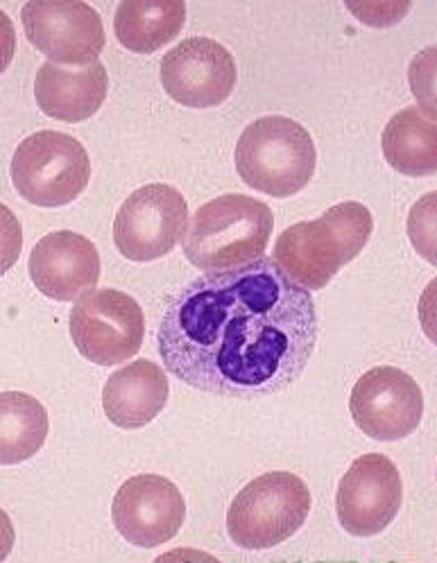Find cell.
I'll list each match as a JSON object with an SVG mask.
<instances>
[{
  "label": "cell",
  "mask_w": 437,
  "mask_h": 563,
  "mask_svg": "<svg viewBox=\"0 0 437 563\" xmlns=\"http://www.w3.org/2000/svg\"><path fill=\"white\" fill-rule=\"evenodd\" d=\"M320 321L310 290L272 258L197 276L168 303L156 331L166 369L229 398H263L302 378Z\"/></svg>",
  "instance_id": "cell-1"
},
{
  "label": "cell",
  "mask_w": 437,
  "mask_h": 563,
  "mask_svg": "<svg viewBox=\"0 0 437 563\" xmlns=\"http://www.w3.org/2000/svg\"><path fill=\"white\" fill-rule=\"evenodd\" d=\"M372 231L374 220L365 205L342 202L317 220L288 227L276 238L272 261L293 284L306 290H323L365 250Z\"/></svg>",
  "instance_id": "cell-2"
},
{
  "label": "cell",
  "mask_w": 437,
  "mask_h": 563,
  "mask_svg": "<svg viewBox=\"0 0 437 563\" xmlns=\"http://www.w3.org/2000/svg\"><path fill=\"white\" fill-rule=\"evenodd\" d=\"M274 231L265 202L250 195H220L195 211L182 238L184 256L205 272L245 267L263 258Z\"/></svg>",
  "instance_id": "cell-3"
},
{
  "label": "cell",
  "mask_w": 437,
  "mask_h": 563,
  "mask_svg": "<svg viewBox=\"0 0 437 563\" xmlns=\"http://www.w3.org/2000/svg\"><path fill=\"white\" fill-rule=\"evenodd\" d=\"M317 166L310 132L286 115H265L245 128L236 145V170L241 179L270 197L302 192Z\"/></svg>",
  "instance_id": "cell-4"
},
{
  "label": "cell",
  "mask_w": 437,
  "mask_h": 563,
  "mask_svg": "<svg viewBox=\"0 0 437 563\" xmlns=\"http://www.w3.org/2000/svg\"><path fill=\"white\" fill-rule=\"evenodd\" d=\"M313 507L306 482L288 471H270L252 479L227 511L229 539L243 550H267L288 541Z\"/></svg>",
  "instance_id": "cell-5"
},
{
  "label": "cell",
  "mask_w": 437,
  "mask_h": 563,
  "mask_svg": "<svg viewBox=\"0 0 437 563\" xmlns=\"http://www.w3.org/2000/svg\"><path fill=\"white\" fill-rule=\"evenodd\" d=\"M12 181L30 205L57 209L83 195L91 181V161L75 136L36 132L12 156Z\"/></svg>",
  "instance_id": "cell-6"
},
{
  "label": "cell",
  "mask_w": 437,
  "mask_h": 563,
  "mask_svg": "<svg viewBox=\"0 0 437 563\" xmlns=\"http://www.w3.org/2000/svg\"><path fill=\"white\" fill-rule=\"evenodd\" d=\"M68 324L75 349L100 367L128 362L145 338V317L136 299L111 288L91 290L75 301Z\"/></svg>",
  "instance_id": "cell-7"
},
{
  "label": "cell",
  "mask_w": 437,
  "mask_h": 563,
  "mask_svg": "<svg viewBox=\"0 0 437 563\" xmlns=\"http://www.w3.org/2000/svg\"><path fill=\"white\" fill-rule=\"evenodd\" d=\"M188 229V205L168 184L134 190L113 220V243L128 261L150 263L168 256Z\"/></svg>",
  "instance_id": "cell-8"
},
{
  "label": "cell",
  "mask_w": 437,
  "mask_h": 563,
  "mask_svg": "<svg viewBox=\"0 0 437 563\" xmlns=\"http://www.w3.org/2000/svg\"><path fill=\"white\" fill-rule=\"evenodd\" d=\"M21 21L28 42L57 66H91L107 44L100 14L83 0H30Z\"/></svg>",
  "instance_id": "cell-9"
},
{
  "label": "cell",
  "mask_w": 437,
  "mask_h": 563,
  "mask_svg": "<svg viewBox=\"0 0 437 563\" xmlns=\"http://www.w3.org/2000/svg\"><path fill=\"white\" fill-rule=\"evenodd\" d=\"M402 503V473L381 453L356 460L342 475L336 494L338 520L351 537L381 534L400 514Z\"/></svg>",
  "instance_id": "cell-10"
},
{
  "label": "cell",
  "mask_w": 437,
  "mask_h": 563,
  "mask_svg": "<svg viewBox=\"0 0 437 563\" xmlns=\"http://www.w3.org/2000/svg\"><path fill=\"white\" fill-rule=\"evenodd\" d=\"M353 423L376 441L413 434L424 417L419 383L396 367H374L356 380L349 398Z\"/></svg>",
  "instance_id": "cell-11"
},
{
  "label": "cell",
  "mask_w": 437,
  "mask_h": 563,
  "mask_svg": "<svg viewBox=\"0 0 437 563\" xmlns=\"http://www.w3.org/2000/svg\"><path fill=\"white\" fill-rule=\"evenodd\" d=\"M113 526L128 543L156 548L177 537L186 518L182 492L171 479L141 473L123 482L111 505Z\"/></svg>",
  "instance_id": "cell-12"
},
{
  "label": "cell",
  "mask_w": 437,
  "mask_h": 563,
  "mask_svg": "<svg viewBox=\"0 0 437 563\" xmlns=\"http://www.w3.org/2000/svg\"><path fill=\"white\" fill-rule=\"evenodd\" d=\"M166 93L190 109L222 104L236 87L238 70L231 53L207 36L184 38L162 59Z\"/></svg>",
  "instance_id": "cell-13"
},
{
  "label": "cell",
  "mask_w": 437,
  "mask_h": 563,
  "mask_svg": "<svg viewBox=\"0 0 437 563\" xmlns=\"http://www.w3.org/2000/svg\"><path fill=\"white\" fill-rule=\"evenodd\" d=\"M30 278L36 290L55 301H73L96 290L100 254L89 238L75 231H53L30 254Z\"/></svg>",
  "instance_id": "cell-14"
},
{
  "label": "cell",
  "mask_w": 437,
  "mask_h": 563,
  "mask_svg": "<svg viewBox=\"0 0 437 563\" xmlns=\"http://www.w3.org/2000/svg\"><path fill=\"white\" fill-rule=\"evenodd\" d=\"M168 394L166 372L141 357L109 376L102 389V410L113 426L139 430L162 415Z\"/></svg>",
  "instance_id": "cell-15"
},
{
  "label": "cell",
  "mask_w": 437,
  "mask_h": 563,
  "mask_svg": "<svg viewBox=\"0 0 437 563\" xmlns=\"http://www.w3.org/2000/svg\"><path fill=\"white\" fill-rule=\"evenodd\" d=\"M109 91L107 68L96 62L83 70H66L53 62L39 68L34 98L39 109L62 123H83L105 102Z\"/></svg>",
  "instance_id": "cell-16"
},
{
  "label": "cell",
  "mask_w": 437,
  "mask_h": 563,
  "mask_svg": "<svg viewBox=\"0 0 437 563\" xmlns=\"http://www.w3.org/2000/svg\"><path fill=\"white\" fill-rule=\"evenodd\" d=\"M184 21L186 3L182 0H123L116 10L113 30L123 48L150 55L171 44Z\"/></svg>",
  "instance_id": "cell-17"
},
{
  "label": "cell",
  "mask_w": 437,
  "mask_h": 563,
  "mask_svg": "<svg viewBox=\"0 0 437 563\" xmlns=\"http://www.w3.org/2000/svg\"><path fill=\"white\" fill-rule=\"evenodd\" d=\"M381 147L387 164L406 177L437 173V125L417 107H406L390 118Z\"/></svg>",
  "instance_id": "cell-18"
},
{
  "label": "cell",
  "mask_w": 437,
  "mask_h": 563,
  "mask_svg": "<svg viewBox=\"0 0 437 563\" xmlns=\"http://www.w3.org/2000/svg\"><path fill=\"white\" fill-rule=\"evenodd\" d=\"M48 437V412L23 391L0 394V462L21 464L44 449Z\"/></svg>",
  "instance_id": "cell-19"
},
{
  "label": "cell",
  "mask_w": 437,
  "mask_h": 563,
  "mask_svg": "<svg viewBox=\"0 0 437 563\" xmlns=\"http://www.w3.org/2000/svg\"><path fill=\"white\" fill-rule=\"evenodd\" d=\"M435 192H428L424 199H419V205L413 207L411 220H408V231L415 250L428 261L435 263L433 254V243H435Z\"/></svg>",
  "instance_id": "cell-20"
},
{
  "label": "cell",
  "mask_w": 437,
  "mask_h": 563,
  "mask_svg": "<svg viewBox=\"0 0 437 563\" xmlns=\"http://www.w3.org/2000/svg\"><path fill=\"white\" fill-rule=\"evenodd\" d=\"M347 10L372 27H390L408 14L411 3H347Z\"/></svg>",
  "instance_id": "cell-21"
}]
</instances>
